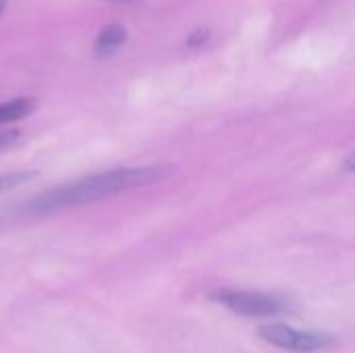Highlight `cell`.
<instances>
[{
  "label": "cell",
  "mask_w": 355,
  "mask_h": 353,
  "mask_svg": "<svg viewBox=\"0 0 355 353\" xmlns=\"http://www.w3.org/2000/svg\"><path fill=\"white\" fill-rule=\"evenodd\" d=\"M31 112H33V100H29V98H17L10 102H2L0 104V125L25 119Z\"/></svg>",
  "instance_id": "cell-5"
},
{
  "label": "cell",
  "mask_w": 355,
  "mask_h": 353,
  "mask_svg": "<svg viewBox=\"0 0 355 353\" xmlns=\"http://www.w3.org/2000/svg\"><path fill=\"white\" fill-rule=\"evenodd\" d=\"M35 177H37V173H33V171H12V173H4V175H0V193L12 191L19 185H25V183L33 181Z\"/></svg>",
  "instance_id": "cell-6"
},
{
  "label": "cell",
  "mask_w": 355,
  "mask_h": 353,
  "mask_svg": "<svg viewBox=\"0 0 355 353\" xmlns=\"http://www.w3.org/2000/svg\"><path fill=\"white\" fill-rule=\"evenodd\" d=\"M114 2H121V0H114Z\"/></svg>",
  "instance_id": "cell-9"
},
{
  "label": "cell",
  "mask_w": 355,
  "mask_h": 353,
  "mask_svg": "<svg viewBox=\"0 0 355 353\" xmlns=\"http://www.w3.org/2000/svg\"><path fill=\"white\" fill-rule=\"evenodd\" d=\"M6 6V0H0V12H2V8Z\"/></svg>",
  "instance_id": "cell-8"
},
{
  "label": "cell",
  "mask_w": 355,
  "mask_h": 353,
  "mask_svg": "<svg viewBox=\"0 0 355 353\" xmlns=\"http://www.w3.org/2000/svg\"><path fill=\"white\" fill-rule=\"evenodd\" d=\"M127 40V31L121 25H108L106 29L100 31L98 40H96V54L98 56H108L112 54L123 42Z\"/></svg>",
  "instance_id": "cell-4"
},
{
  "label": "cell",
  "mask_w": 355,
  "mask_h": 353,
  "mask_svg": "<svg viewBox=\"0 0 355 353\" xmlns=\"http://www.w3.org/2000/svg\"><path fill=\"white\" fill-rule=\"evenodd\" d=\"M19 137H21L19 131H0V152L12 148L19 141Z\"/></svg>",
  "instance_id": "cell-7"
},
{
  "label": "cell",
  "mask_w": 355,
  "mask_h": 353,
  "mask_svg": "<svg viewBox=\"0 0 355 353\" xmlns=\"http://www.w3.org/2000/svg\"><path fill=\"white\" fill-rule=\"evenodd\" d=\"M216 304L225 306L227 310L248 316V318H268L285 312V302L277 295L262 293V291H241V289H223L210 295Z\"/></svg>",
  "instance_id": "cell-2"
},
{
  "label": "cell",
  "mask_w": 355,
  "mask_h": 353,
  "mask_svg": "<svg viewBox=\"0 0 355 353\" xmlns=\"http://www.w3.org/2000/svg\"><path fill=\"white\" fill-rule=\"evenodd\" d=\"M168 173H171L168 166H123V169L96 173L71 183H62L58 187H52L31 198L21 208V212L31 216H42L64 208L94 204L104 198H112L116 193L146 187L154 181H162L164 177H168Z\"/></svg>",
  "instance_id": "cell-1"
},
{
  "label": "cell",
  "mask_w": 355,
  "mask_h": 353,
  "mask_svg": "<svg viewBox=\"0 0 355 353\" xmlns=\"http://www.w3.org/2000/svg\"><path fill=\"white\" fill-rule=\"evenodd\" d=\"M258 335L285 352L291 353H316L331 347L335 343V337L327 335V333H316V331H300L281 322H272V325H264L260 327Z\"/></svg>",
  "instance_id": "cell-3"
}]
</instances>
